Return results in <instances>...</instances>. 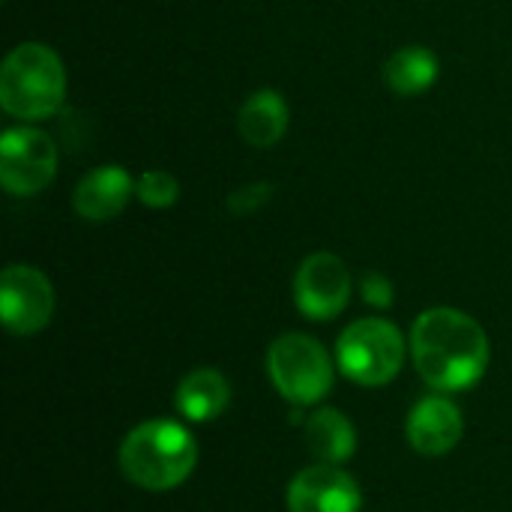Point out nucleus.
<instances>
[{
    "mask_svg": "<svg viewBox=\"0 0 512 512\" xmlns=\"http://www.w3.org/2000/svg\"><path fill=\"white\" fill-rule=\"evenodd\" d=\"M198 462L195 435L177 420H147L120 444V471L144 492H168L183 486Z\"/></svg>",
    "mask_w": 512,
    "mask_h": 512,
    "instance_id": "f03ea898",
    "label": "nucleus"
},
{
    "mask_svg": "<svg viewBox=\"0 0 512 512\" xmlns=\"http://www.w3.org/2000/svg\"><path fill=\"white\" fill-rule=\"evenodd\" d=\"M3 3H6V0H3Z\"/></svg>",
    "mask_w": 512,
    "mask_h": 512,
    "instance_id": "6ab92c4d",
    "label": "nucleus"
},
{
    "mask_svg": "<svg viewBox=\"0 0 512 512\" xmlns=\"http://www.w3.org/2000/svg\"><path fill=\"white\" fill-rule=\"evenodd\" d=\"M135 195V183L120 165H99L81 177L72 195V207L87 222H111Z\"/></svg>",
    "mask_w": 512,
    "mask_h": 512,
    "instance_id": "9b49d317",
    "label": "nucleus"
},
{
    "mask_svg": "<svg viewBox=\"0 0 512 512\" xmlns=\"http://www.w3.org/2000/svg\"><path fill=\"white\" fill-rule=\"evenodd\" d=\"M177 411L183 420L192 423H210L216 420L228 402H231V384L219 369H192L180 384H177Z\"/></svg>",
    "mask_w": 512,
    "mask_h": 512,
    "instance_id": "f8f14e48",
    "label": "nucleus"
},
{
    "mask_svg": "<svg viewBox=\"0 0 512 512\" xmlns=\"http://www.w3.org/2000/svg\"><path fill=\"white\" fill-rule=\"evenodd\" d=\"M66 99V69L42 42L15 45L0 66V108L18 120H45Z\"/></svg>",
    "mask_w": 512,
    "mask_h": 512,
    "instance_id": "7ed1b4c3",
    "label": "nucleus"
},
{
    "mask_svg": "<svg viewBox=\"0 0 512 512\" xmlns=\"http://www.w3.org/2000/svg\"><path fill=\"white\" fill-rule=\"evenodd\" d=\"M363 297L369 306H378V309H387L393 306V285L387 276L381 273H366L363 276Z\"/></svg>",
    "mask_w": 512,
    "mask_h": 512,
    "instance_id": "a211bd4d",
    "label": "nucleus"
},
{
    "mask_svg": "<svg viewBox=\"0 0 512 512\" xmlns=\"http://www.w3.org/2000/svg\"><path fill=\"white\" fill-rule=\"evenodd\" d=\"M135 195L147 204V207H171L177 198H180V183L171 171L165 168H153V171H144L135 183Z\"/></svg>",
    "mask_w": 512,
    "mask_h": 512,
    "instance_id": "dca6fc26",
    "label": "nucleus"
},
{
    "mask_svg": "<svg viewBox=\"0 0 512 512\" xmlns=\"http://www.w3.org/2000/svg\"><path fill=\"white\" fill-rule=\"evenodd\" d=\"M0 315L12 336H33L54 315V288L30 264H9L0 276Z\"/></svg>",
    "mask_w": 512,
    "mask_h": 512,
    "instance_id": "0eeeda50",
    "label": "nucleus"
},
{
    "mask_svg": "<svg viewBox=\"0 0 512 512\" xmlns=\"http://www.w3.org/2000/svg\"><path fill=\"white\" fill-rule=\"evenodd\" d=\"M465 432L462 411L453 399L447 396H423L405 423L408 444L420 456H447L450 450L459 447Z\"/></svg>",
    "mask_w": 512,
    "mask_h": 512,
    "instance_id": "9d476101",
    "label": "nucleus"
},
{
    "mask_svg": "<svg viewBox=\"0 0 512 512\" xmlns=\"http://www.w3.org/2000/svg\"><path fill=\"white\" fill-rule=\"evenodd\" d=\"M405 336L384 318H360L348 324L336 342L339 372L360 387H384L405 366Z\"/></svg>",
    "mask_w": 512,
    "mask_h": 512,
    "instance_id": "39448f33",
    "label": "nucleus"
},
{
    "mask_svg": "<svg viewBox=\"0 0 512 512\" xmlns=\"http://www.w3.org/2000/svg\"><path fill=\"white\" fill-rule=\"evenodd\" d=\"M237 129L252 147H273L288 132V102L276 90H255L237 111Z\"/></svg>",
    "mask_w": 512,
    "mask_h": 512,
    "instance_id": "4468645a",
    "label": "nucleus"
},
{
    "mask_svg": "<svg viewBox=\"0 0 512 512\" xmlns=\"http://www.w3.org/2000/svg\"><path fill=\"white\" fill-rule=\"evenodd\" d=\"M303 435L309 453L324 465H345L357 453V429L336 408H321L312 417H306Z\"/></svg>",
    "mask_w": 512,
    "mask_h": 512,
    "instance_id": "ddd939ff",
    "label": "nucleus"
},
{
    "mask_svg": "<svg viewBox=\"0 0 512 512\" xmlns=\"http://www.w3.org/2000/svg\"><path fill=\"white\" fill-rule=\"evenodd\" d=\"M57 174L54 141L30 126L6 129L0 138V183L15 198L39 195Z\"/></svg>",
    "mask_w": 512,
    "mask_h": 512,
    "instance_id": "423d86ee",
    "label": "nucleus"
},
{
    "mask_svg": "<svg viewBox=\"0 0 512 512\" xmlns=\"http://www.w3.org/2000/svg\"><path fill=\"white\" fill-rule=\"evenodd\" d=\"M291 512H360L363 495L351 474L339 465H309L303 468L285 492Z\"/></svg>",
    "mask_w": 512,
    "mask_h": 512,
    "instance_id": "1a4fd4ad",
    "label": "nucleus"
},
{
    "mask_svg": "<svg viewBox=\"0 0 512 512\" xmlns=\"http://www.w3.org/2000/svg\"><path fill=\"white\" fill-rule=\"evenodd\" d=\"M273 195V186L270 183H249L243 189H234L228 195V210L234 216H252L258 207H264Z\"/></svg>",
    "mask_w": 512,
    "mask_h": 512,
    "instance_id": "f3484780",
    "label": "nucleus"
},
{
    "mask_svg": "<svg viewBox=\"0 0 512 512\" xmlns=\"http://www.w3.org/2000/svg\"><path fill=\"white\" fill-rule=\"evenodd\" d=\"M267 372L279 396L297 408L324 402L336 381V366L327 348L306 333H285L267 351Z\"/></svg>",
    "mask_w": 512,
    "mask_h": 512,
    "instance_id": "20e7f679",
    "label": "nucleus"
},
{
    "mask_svg": "<svg viewBox=\"0 0 512 512\" xmlns=\"http://www.w3.org/2000/svg\"><path fill=\"white\" fill-rule=\"evenodd\" d=\"M411 360L432 390L459 393L486 375L489 336L459 309H426L411 327Z\"/></svg>",
    "mask_w": 512,
    "mask_h": 512,
    "instance_id": "f257e3e1",
    "label": "nucleus"
},
{
    "mask_svg": "<svg viewBox=\"0 0 512 512\" xmlns=\"http://www.w3.org/2000/svg\"><path fill=\"white\" fill-rule=\"evenodd\" d=\"M441 63L426 45H405L384 63V78L396 96H420L438 81Z\"/></svg>",
    "mask_w": 512,
    "mask_h": 512,
    "instance_id": "2eb2a0df",
    "label": "nucleus"
},
{
    "mask_svg": "<svg viewBox=\"0 0 512 512\" xmlns=\"http://www.w3.org/2000/svg\"><path fill=\"white\" fill-rule=\"evenodd\" d=\"M351 273L333 252H315L303 258L294 276V303L309 321H333L351 300Z\"/></svg>",
    "mask_w": 512,
    "mask_h": 512,
    "instance_id": "6e6552de",
    "label": "nucleus"
}]
</instances>
